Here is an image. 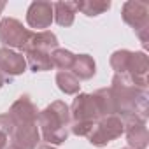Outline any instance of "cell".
<instances>
[{
    "label": "cell",
    "instance_id": "cell-1",
    "mask_svg": "<svg viewBox=\"0 0 149 149\" xmlns=\"http://www.w3.org/2000/svg\"><path fill=\"white\" fill-rule=\"evenodd\" d=\"M116 114L121 118L137 116L140 119H147L149 114V95L147 90H142L130 83V79L123 74H114L112 83L109 86Z\"/></svg>",
    "mask_w": 149,
    "mask_h": 149
},
{
    "label": "cell",
    "instance_id": "cell-2",
    "mask_svg": "<svg viewBox=\"0 0 149 149\" xmlns=\"http://www.w3.org/2000/svg\"><path fill=\"white\" fill-rule=\"evenodd\" d=\"M40 139L49 146H60L68 139L70 133V112L68 105L61 100L51 102L44 111H39L37 118Z\"/></svg>",
    "mask_w": 149,
    "mask_h": 149
},
{
    "label": "cell",
    "instance_id": "cell-3",
    "mask_svg": "<svg viewBox=\"0 0 149 149\" xmlns=\"http://www.w3.org/2000/svg\"><path fill=\"white\" fill-rule=\"evenodd\" d=\"M68 112H70L68 130L77 137H88L93 132L95 123L102 118L91 93H77L72 105L68 107Z\"/></svg>",
    "mask_w": 149,
    "mask_h": 149
},
{
    "label": "cell",
    "instance_id": "cell-4",
    "mask_svg": "<svg viewBox=\"0 0 149 149\" xmlns=\"http://www.w3.org/2000/svg\"><path fill=\"white\" fill-rule=\"evenodd\" d=\"M121 16L126 25H130L142 46L147 47L149 40V4L142 0H128L121 7Z\"/></svg>",
    "mask_w": 149,
    "mask_h": 149
},
{
    "label": "cell",
    "instance_id": "cell-5",
    "mask_svg": "<svg viewBox=\"0 0 149 149\" xmlns=\"http://www.w3.org/2000/svg\"><path fill=\"white\" fill-rule=\"evenodd\" d=\"M123 133H125L123 118L118 114H111V116H102L95 123L93 132L88 135V139L93 146L102 147V146H107L109 142L119 139Z\"/></svg>",
    "mask_w": 149,
    "mask_h": 149
},
{
    "label": "cell",
    "instance_id": "cell-6",
    "mask_svg": "<svg viewBox=\"0 0 149 149\" xmlns=\"http://www.w3.org/2000/svg\"><path fill=\"white\" fill-rule=\"evenodd\" d=\"M30 35H32V30L25 28L19 19L9 18V16L0 19V42L6 47L23 51Z\"/></svg>",
    "mask_w": 149,
    "mask_h": 149
},
{
    "label": "cell",
    "instance_id": "cell-7",
    "mask_svg": "<svg viewBox=\"0 0 149 149\" xmlns=\"http://www.w3.org/2000/svg\"><path fill=\"white\" fill-rule=\"evenodd\" d=\"M147 72H149V58L144 51H132L128 68L125 76L130 79L132 84L147 90Z\"/></svg>",
    "mask_w": 149,
    "mask_h": 149
},
{
    "label": "cell",
    "instance_id": "cell-8",
    "mask_svg": "<svg viewBox=\"0 0 149 149\" xmlns=\"http://www.w3.org/2000/svg\"><path fill=\"white\" fill-rule=\"evenodd\" d=\"M26 23L30 28H35L37 32L49 28L53 23V2H46V0L32 2L26 11Z\"/></svg>",
    "mask_w": 149,
    "mask_h": 149
},
{
    "label": "cell",
    "instance_id": "cell-9",
    "mask_svg": "<svg viewBox=\"0 0 149 149\" xmlns=\"http://www.w3.org/2000/svg\"><path fill=\"white\" fill-rule=\"evenodd\" d=\"M123 123H125V135L130 149H146L149 144L146 119L132 116V118H123Z\"/></svg>",
    "mask_w": 149,
    "mask_h": 149
},
{
    "label": "cell",
    "instance_id": "cell-10",
    "mask_svg": "<svg viewBox=\"0 0 149 149\" xmlns=\"http://www.w3.org/2000/svg\"><path fill=\"white\" fill-rule=\"evenodd\" d=\"M13 121H14V126L16 125H30V123H37V118H39V109L37 105L32 102V98L28 95H21L9 109L7 112Z\"/></svg>",
    "mask_w": 149,
    "mask_h": 149
},
{
    "label": "cell",
    "instance_id": "cell-11",
    "mask_svg": "<svg viewBox=\"0 0 149 149\" xmlns=\"http://www.w3.org/2000/svg\"><path fill=\"white\" fill-rule=\"evenodd\" d=\"M0 72L6 77L13 79L16 76H21L26 72V60L21 53L9 49V47H0Z\"/></svg>",
    "mask_w": 149,
    "mask_h": 149
},
{
    "label": "cell",
    "instance_id": "cell-12",
    "mask_svg": "<svg viewBox=\"0 0 149 149\" xmlns=\"http://www.w3.org/2000/svg\"><path fill=\"white\" fill-rule=\"evenodd\" d=\"M13 144L19 146L21 149H35L40 142V132L37 123L30 125H16L11 133Z\"/></svg>",
    "mask_w": 149,
    "mask_h": 149
},
{
    "label": "cell",
    "instance_id": "cell-13",
    "mask_svg": "<svg viewBox=\"0 0 149 149\" xmlns=\"http://www.w3.org/2000/svg\"><path fill=\"white\" fill-rule=\"evenodd\" d=\"M58 47V37L51 32V30H42V32H32L25 49V51H46V53H53Z\"/></svg>",
    "mask_w": 149,
    "mask_h": 149
},
{
    "label": "cell",
    "instance_id": "cell-14",
    "mask_svg": "<svg viewBox=\"0 0 149 149\" xmlns=\"http://www.w3.org/2000/svg\"><path fill=\"white\" fill-rule=\"evenodd\" d=\"M79 11V2H70V0H61V2L53 4V21H56L60 26H72L76 14Z\"/></svg>",
    "mask_w": 149,
    "mask_h": 149
},
{
    "label": "cell",
    "instance_id": "cell-15",
    "mask_svg": "<svg viewBox=\"0 0 149 149\" xmlns=\"http://www.w3.org/2000/svg\"><path fill=\"white\" fill-rule=\"evenodd\" d=\"M70 72L79 81H88L97 74V63H95L93 56H90V54H76V60H74Z\"/></svg>",
    "mask_w": 149,
    "mask_h": 149
},
{
    "label": "cell",
    "instance_id": "cell-16",
    "mask_svg": "<svg viewBox=\"0 0 149 149\" xmlns=\"http://www.w3.org/2000/svg\"><path fill=\"white\" fill-rule=\"evenodd\" d=\"M25 60H26V67L32 72H46L54 68L53 67V60H51V53L46 51H25Z\"/></svg>",
    "mask_w": 149,
    "mask_h": 149
},
{
    "label": "cell",
    "instance_id": "cell-17",
    "mask_svg": "<svg viewBox=\"0 0 149 149\" xmlns=\"http://www.w3.org/2000/svg\"><path fill=\"white\" fill-rule=\"evenodd\" d=\"M54 81H56L58 90L65 95H77L81 90V81L70 70H58Z\"/></svg>",
    "mask_w": 149,
    "mask_h": 149
},
{
    "label": "cell",
    "instance_id": "cell-18",
    "mask_svg": "<svg viewBox=\"0 0 149 149\" xmlns=\"http://www.w3.org/2000/svg\"><path fill=\"white\" fill-rule=\"evenodd\" d=\"M91 95H93V98H95V104H97V107H98L100 116L116 114L114 100H112V95H111V90H109V88H100V90H97V91L91 93Z\"/></svg>",
    "mask_w": 149,
    "mask_h": 149
},
{
    "label": "cell",
    "instance_id": "cell-19",
    "mask_svg": "<svg viewBox=\"0 0 149 149\" xmlns=\"http://www.w3.org/2000/svg\"><path fill=\"white\" fill-rule=\"evenodd\" d=\"M109 9H111L109 0H83V2H79V11L90 18L100 16Z\"/></svg>",
    "mask_w": 149,
    "mask_h": 149
},
{
    "label": "cell",
    "instance_id": "cell-20",
    "mask_svg": "<svg viewBox=\"0 0 149 149\" xmlns=\"http://www.w3.org/2000/svg\"><path fill=\"white\" fill-rule=\"evenodd\" d=\"M51 60H53V67H56L60 70H70L74 65V60H76V54L68 49L56 47L51 53Z\"/></svg>",
    "mask_w": 149,
    "mask_h": 149
},
{
    "label": "cell",
    "instance_id": "cell-21",
    "mask_svg": "<svg viewBox=\"0 0 149 149\" xmlns=\"http://www.w3.org/2000/svg\"><path fill=\"white\" fill-rule=\"evenodd\" d=\"M130 56H132V51L130 49H118L111 54V67L114 68L116 74H126V68H128V61H130Z\"/></svg>",
    "mask_w": 149,
    "mask_h": 149
},
{
    "label": "cell",
    "instance_id": "cell-22",
    "mask_svg": "<svg viewBox=\"0 0 149 149\" xmlns=\"http://www.w3.org/2000/svg\"><path fill=\"white\" fill-rule=\"evenodd\" d=\"M13 130H14V121H13V118H11L7 112H6V114H0V132L6 133L7 137H11Z\"/></svg>",
    "mask_w": 149,
    "mask_h": 149
},
{
    "label": "cell",
    "instance_id": "cell-23",
    "mask_svg": "<svg viewBox=\"0 0 149 149\" xmlns=\"http://www.w3.org/2000/svg\"><path fill=\"white\" fill-rule=\"evenodd\" d=\"M7 140H9V137L6 135V133H2L0 132V149H6L9 144H7Z\"/></svg>",
    "mask_w": 149,
    "mask_h": 149
},
{
    "label": "cell",
    "instance_id": "cell-24",
    "mask_svg": "<svg viewBox=\"0 0 149 149\" xmlns=\"http://www.w3.org/2000/svg\"><path fill=\"white\" fill-rule=\"evenodd\" d=\"M7 83H11V79H9V77H6L4 74L0 72V90H2V88H4V84H7Z\"/></svg>",
    "mask_w": 149,
    "mask_h": 149
},
{
    "label": "cell",
    "instance_id": "cell-25",
    "mask_svg": "<svg viewBox=\"0 0 149 149\" xmlns=\"http://www.w3.org/2000/svg\"><path fill=\"white\" fill-rule=\"evenodd\" d=\"M35 149H54L53 146H49V144H42V146H37Z\"/></svg>",
    "mask_w": 149,
    "mask_h": 149
},
{
    "label": "cell",
    "instance_id": "cell-26",
    "mask_svg": "<svg viewBox=\"0 0 149 149\" xmlns=\"http://www.w3.org/2000/svg\"><path fill=\"white\" fill-rule=\"evenodd\" d=\"M6 149H21V147H19V146H16V144H9Z\"/></svg>",
    "mask_w": 149,
    "mask_h": 149
},
{
    "label": "cell",
    "instance_id": "cell-27",
    "mask_svg": "<svg viewBox=\"0 0 149 149\" xmlns=\"http://www.w3.org/2000/svg\"><path fill=\"white\" fill-rule=\"evenodd\" d=\"M4 9H6V2H4V0H0V14H2Z\"/></svg>",
    "mask_w": 149,
    "mask_h": 149
},
{
    "label": "cell",
    "instance_id": "cell-28",
    "mask_svg": "<svg viewBox=\"0 0 149 149\" xmlns=\"http://www.w3.org/2000/svg\"><path fill=\"white\" fill-rule=\"evenodd\" d=\"M121 149H130V147H121Z\"/></svg>",
    "mask_w": 149,
    "mask_h": 149
}]
</instances>
